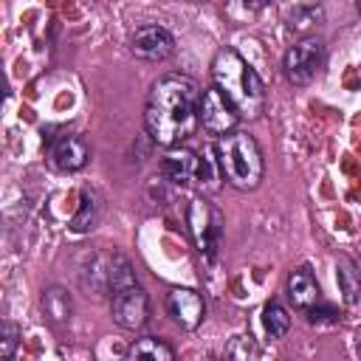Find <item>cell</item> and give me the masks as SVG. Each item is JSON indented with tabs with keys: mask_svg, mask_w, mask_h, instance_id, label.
<instances>
[{
	"mask_svg": "<svg viewBox=\"0 0 361 361\" xmlns=\"http://www.w3.org/2000/svg\"><path fill=\"white\" fill-rule=\"evenodd\" d=\"M99 217H102V195H99L96 189H82V206H79V212L73 214L71 228H73L76 234L90 231V228L99 223Z\"/></svg>",
	"mask_w": 361,
	"mask_h": 361,
	"instance_id": "14",
	"label": "cell"
},
{
	"mask_svg": "<svg viewBox=\"0 0 361 361\" xmlns=\"http://www.w3.org/2000/svg\"><path fill=\"white\" fill-rule=\"evenodd\" d=\"M127 355L130 358H152V361H169V358H175V350L169 347V344H164L161 338H155V336H144V338H138L130 350H127Z\"/></svg>",
	"mask_w": 361,
	"mask_h": 361,
	"instance_id": "16",
	"label": "cell"
},
{
	"mask_svg": "<svg viewBox=\"0 0 361 361\" xmlns=\"http://www.w3.org/2000/svg\"><path fill=\"white\" fill-rule=\"evenodd\" d=\"M322 17H324V11H322L319 6H296V8L288 14V25H290L293 31H307V28L319 25Z\"/></svg>",
	"mask_w": 361,
	"mask_h": 361,
	"instance_id": "18",
	"label": "cell"
},
{
	"mask_svg": "<svg viewBox=\"0 0 361 361\" xmlns=\"http://www.w3.org/2000/svg\"><path fill=\"white\" fill-rule=\"evenodd\" d=\"M200 124V87L192 76L166 73L152 82L147 107H144V127L147 135L161 147L183 144Z\"/></svg>",
	"mask_w": 361,
	"mask_h": 361,
	"instance_id": "1",
	"label": "cell"
},
{
	"mask_svg": "<svg viewBox=\"0 0 361 361\" xmlns=\"http://www.w3.org/2000/svg\"><path fill=\"white\" fill-rule=\"evenodd\" d=\"M166 313L172 316V322H175L178 327L195 330V327L203 322V316H206V302H203V296H200L197 290H192V288H175V290H169V296H166Z\"/></svg>",
	"mask_w": 361,
	"mask_h": 361,
	"instance_id": "10",
	"label": "cell"
},
{
	"mask_svg": "<svg viewBox=\"0 0 361 361\" xmlns=\"http://www.w3.org/2000/svg\"><path fill=\"white\" fill-rule=\"evenodd\" d=\"M288 299L293 302V307H302V310H307V307L322 302L319 282H316V276H313V271L307 265H299V268L290 271V276H288Z\"/></svg>",
	"mask_w": 361,
	"mask_h": 361,
	"instance_id": "12",
	"label": "cell"
},
{
	"mask_svg": "<svg viewBox=\"0 0 361 361\" xmlns=\"http://www.w3.org/2000/svg\"><path fill=\"white\" fill-rule=\"evenodd\" d=\"M135 59L144 62H164L166 56L175 54V37L164 28V25H141L133 34V45H130Z\"/></svg>",
	"mask_w": 361,
	"mask_h": 361,
	"instance_id": "9",
	"label": "cell"
},
{
	"mask_svg": "<svg viewBox=\"0 0 361 361\" xmlns=\"http://www.w3.org/2000/svg\"><path fill=\"white\" fill-rule=\"evenodd\" d=\"M355 6H358V14H361V0H355Z\"/></svg>",
	"mask_w": 361,
	"mask_h": 361,
	"instance_id": "23",
	"label": "cell"
},
{
	"mask_svg": "<svg viewBox=\"0 0 361 361\" xmlns=\"http://www.w3.org/2000/svg\"><path fill=\"white\" fill-rule=\"evenodd\" d=\"M90 161V149L79 135H62L51 144V164L59 172H79Z\"/></svg>",
	"mask_w": 361,
	"mask_h": 361,
	"instance_id": "11",
	"label": "cell"
},
{
	"mask_svg": "<svg viewBox=\"0 0 361 361\" xmlns=\"http://www.w3.org/2000/svg\"><path fill=\"white\" fill-rule=\"evenodd\" d=\"M336 316H338V313H336V310H333L330 305H322V307H316V305H313V307H307V319H310L313 324H324V322H336Z\"/></svg>",
	"mask_w": 361,
	"mask_h": 361,
	"instance_id": "21",
	"label": "cell"
},
{
	"mask_svg": "<svg viewBox=\"0 0 361 361\" xmlns=\"http://www.w3.org/2000/svg\"><path fill=\"white\" fill-rule=\"evenodd\" d=\"M214 155H217V166L228 186H234L240 192H251L259 186L262 172H265L262 149L248 133L231 130V133L220 135L214 144Z\"/></svg>",
	"mask_w": 361,
	"mask_h": 361,
	"instance_id": "3",
	"label": "cell"
},
{
	"mask_svg": "<svg viewBox=\"0 0 361 361\" xmlns=\"http://www.w3.org/2000/svg\"><path fill=\"white\" fill-rule=\"evenodd\" d=\"M243 3V8H248V11H259L262 6H265V0H240Z\"/></svg>",
	"mask_w": 361,
	"mask_h": 361,
	"instance_id": "22",
	"label": "cell"
},
{
	"mask_svg": "<svg viewBox=\"0 0 361 361\" xmlns=\"http://www.w3.org/2000/svg\"><path fill=\"white\" fill-rule=\"evenodd\" d=\"M186 228L192 243L197 245V251L206 259H214L220 237H223V226H220V212L206 200V197H192L186 206Z\"/></svg>",
	"mask_w": 361,
	"mask_h": 361,
	"instance_id": "4",
	"label": "cell"
},
{
	"mask_svg": "<svg viewBox=\"0 0 361 361\" xmlns=\"http://www.w3.org/2000/svg\"><path fill=\"white\" fill-rule=\"evenodd\" d=\"M110 313H113V322L118 327H124V330H141L147 324V316H149L147 290L138 282L121 288L118 293L110 296Z\"/></svg>",
	"mask_w": 361,
	"mask_h": 361,
	"instance_id": "8",
	"label": "cell"
},
{
	"mask_svg": "<svg viewBox=\"0 0 361 361\" xmlns=\"http://www.w3.org/2000/svg\"><path fill=\"white\" fill-rule=\"evenodd\" d=\"M226 355L228 358H257L259 355V347L254 344L251 336H234L226 347Z\"/></svg>",
	"mask_w": 361,
	"mask_h": 361,
	"instance_id": "19",
	"label": "cell"
},
{
	"mask_svg": "<svg viewBox=\"0 0 361 361\" xmlns=\"http://www.w3.org/2000/svg\"><path fill=\"white\" fill-rule=\"evenodd\" d=\"M212 79L214 85L234 102L243 118H257L265 110V85L259 73L234 51L220 48L212 59Z\"/></svg>",
	"mask_w": 361,
	"mask_h": 361,
	"instance_id": "2",
	"label": "cell"
},
{
	"mask_svg": "<svg viewBox=\"0 0 361 361\" xmlns=\"http://www.w3.org/2000/svg\"><path fill=\"white\" fill-rule=\"evenodd\" d=\"M336 279H338L344 302L347 305H358L361 302V271L355 268V262L350 257H338L336 259Z\"/></svg>",
	"mask_w": 361,
	"mask_h": 361,
	"instance_id": "13",
	"label": "cell"
},
{
	"mask_svg": "<svg viewBox=\"0 0 361 361\" xmlns=\"http://www.w3.org/2000/svg\"><path fill=\"white\" fill-rule=\"evenodd\" d=\"M240 118H243L240 110L234 107V102H231L217 85H212V87H206V90L200 93V127H203L206 133H212V135H226V133L237 130Z\"/></svg>",
	"mask_w": 361,
	"mask_h": 361,
	"instance_id": "5",
	"label": "cell"
},
{
	"mask_svg": "<svg viewBox=\"0 0 361 361\" xmlns=\"http://www.w3.org/2000/svg\"><path fill=\"white\" fill-rule=\"evenodd\" d=\"M17 344H20V327L11 324V322H3V330H0V355L3 358H14Z\"/></svg>",
	"mask_w": 361,
	"mask_h": 361,
	"instance_id": "20",
	"label": "cell"
},
{
	"mask_svg": "<svg viewBox=\"0 0 361 361\" xmlns=\"http://www.w3.org/2000/svg\"><path fill=\"white\" fill-rule=\"evenodd\" d=\"M262 327H265V333H268L271 338H282V336L288 333L290 316H288V310H285L276 299H271V302L262 307Z\"/></svg>",
	"mask_w": 361,
	"mask_h": 361,
	"instance_id": "17",
	"label": "cell"
},
{
	"mask_svg": "<svg viewBox=\"0 0 361 361\" xmlns=\"http://www.w3.org/2000/svg\"><path fill=\"white\" fill-rule=\"evenodd\" d=\"M161 175L172 183H206L212 180V166L203 155L186 147H166V155L161 161Z\"/></svg>",
	"mask_w": 361,
	"mask_h": 361,
	"instance_id": "6",
	"label": "cell"
},
{
	"mask_svg": "<svg viewBox=\"0 0 361 361\" xmlns=\"http://www.w3.org/2000/svg\"><path fill=\"white\" fill-rule=\"evenodd\" d=\"M42 310H45V316H48L51 322L65 324V322L71 319V310H73L68 290H65V288H59V285L45 288V290H42Z\"/></svg>",
	"mask_w": 361,
	"mask_h": 361,
	"instance_id": "15",
	"label": "cell"
},
{
	"mask_svg": "<svg viewBox=\"0 0 361 361\" xmlns=\"http://www.w3.org/2000/svg\"><path fill=\"white\" fill-rule=\"evenodd\" d=\"M322 62H324V45L313 37H305L293 48H288L282 68H285V76L290 85H310L316 79Z\"/></svg>",
	"mask_w": 361,
	"mask_h": 361,
	"instance_id": "7",
	"label": "cell"
}]
</instances>
